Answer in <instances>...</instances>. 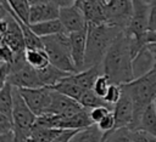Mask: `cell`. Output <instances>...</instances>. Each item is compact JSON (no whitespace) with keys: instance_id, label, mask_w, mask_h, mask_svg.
I'll return each instance as SVG.
<instances>
[{"instance_id":"obj_9","label":"cell","mask_w":156,"mask_h":142,"mask_svg":"<svg viewBox=\"0 0 156 142\" xmlns=\"http://www.w3.org/2000/svg\"><path fill=\"white\" fill-rule=\"evenodd\" d=\"M58 19L61 21L65 30L68 34L69 33H74V32H79V30H82V29L88 27L84 12H83L82 7L77 2L74 5H72V6L60 8Z\"/></svg>"},{"instance_id":"obj_20","label":"cell","mask_w":156,"mask_h":142,"mask_svg":"<svg viewBox=\"0 0 156 142\" xmlns=\"http://www.w3.org/2000/svg\"><path fill=\"white\" fill-rule=\"evenodd\" d=\"M29 27L39 38H45V36H50V35L66 32L58 18L52 19V21L41 22V23H33V24H29Z\"/></svg>"},{"instance_id":"obj_30","label":"cell","mask_w":156,"mask_h":142,"mask_svg":"<svg viewBox=\"0 0 156 142\" xmlns=\"http://www.w3.org/2000/svg\"><path fill=\"white\" fill-rule=\"evenodd\" d=\"M96 125H98V127L100 129V131L104 134V136L107 135V134H110V132H112V131L116 129V120H115L113 113L111 112L110 114H107V115H106L100 123H98Z\"/></svg>"},{"instance_id":"obj_15","label":"cell","mask_w":156,"mask_h":142,"mask_svg":"<svg viewBox=\"0 0 156 142\" xmlns=\"http://www.w3.org/2000/svg\"><path fill=\"white\" fill-rule=\"evenodd\" d=\"M88 24L106 23V4L100 0H77Z\"/></svg>"},{"instance_id":"obj_29","label":"cell","mask_w":156,"mask_h":142,"mask_svg":"<svg viewBox=\"0 0 156 142\" xmlns=\"http://www.w3.org/2000/svg\"><path fill=\"white\" fill-rule=\"evenodd\" d=\"M110 85H111L110 79H108L105 74H101V75L98 76L96 81L94 83L93 91H94L99 97H102V98H104L105 95H106V92H107V90H108V87H110Z\"/></svg>"},{"instance_id":"obj_3","label":"cell","mask_w":156,"mask_h":142,"mask_svg":"<svg viewBox=\"0 0 156 142\" xmlns=\"http://www.w3.org/2000/svg\"><path fill=\"white\" fill-rule=\"evenodd\" d=\"M122 87L132 97L134 103V120L129 129L136 130L141 114L150 104H152L156 97V64L149 74L134 79L133 81L122 85Z\"/></svg>"},{"instance_id":"obj_2","label":"cell","mask_w":156,"mask_h":142,"mask_svg":"<svg viewBox=\"0 0 156 142\" xmlns=\"http://www.w3.org/2000/svg\"><path fill=\"white\" fill-rule=\"evenodd\" d=\"M123 32L108 23L88 24V40L84 69L100 66L117 35Z\"/></svg>"},{"instance_id":"obj_28","label":"cell","mask_w":156,"mask_h":142,"mask_svg":"<svg viewBox=\"0 0 156 142\" xmlns=\"http://www.w3.org/2000/svg\"><path fill=\"white\" fill-rule=\"evenodd\" d=\"M122 95H123V87H122V85L111 84L110 87H108V90H107V92H106V95H105V97H104V100H105V102L108 106H111L113 108L115 104L121 100Z\"/></svg>"},{"instance_id":"obj_26","label":"cell","mask_w":156,"mask_h":142,"mask_svg":"<svg viewBox=\"0 0 156 142\" xmlns=\"http://www.w3.org/2000/svg\"><path fill=\"white\" fill-rule=\"evenodd\" d=\"M79 103L82 104V107L84 109H88V110H90L93 108H96V107H107V108L113 110V108L111 106H108L102 97H99L93 90H87L84 92V95L82 96Z\"/></svg>"},{"instance_id":"obj_7","label":"cell","mask_w":156,"mask_h":142,"mask_svg":"<svg viewBox=\"0 0 156 142\" xmlns=\"http://www.w3.org/2000/svg\"><path fill=\"white\" fill-rule=\"evenodd\" d=\"M23 100L37 117H41L48 113L51 103V89L50 87H35V89H18Z\"/></svg>"},{"instance_id":"obj_5","label":"cell","mask_w":156,"mask_h":142,"mask_svg":"<svg viewBox=\"0 0 156 142\" xmlns=\"http://www.w3.org/2000/svg\"><path fill=\"white\" fill-rule=\"evenodd\" d=\"M13 134L17 142H26L32 134V129L37 123L38 117L32 112L23 100L20 90L13 89Z\"/></svg>"},{"instance_id":"obj_8","label":"cell","mask_w":156,"mask_h":142,"mask_svg":"<svg viewBox=\"0 0 156 142\" xmlns=\"http://www.w3.org/2000/svg\"><path fill=\"white\" fill-rule=\"evenodd\" d=\"M7 83H10L13 87H17V89L44 87L40 81L38 70L30 67L28 63L17 68H12L9 75Z\"/></svg>"},{"instance_id":"obj_41","label":"cell","mask_w":156,"mask_h":142,"mask_svg":"<svg viewBox=\"0 0 156 142\" xmlns=\"http://www.w3.org/2000/svg\"><path fill=\"white\" fill-rule=\"evenodd\" d=\"M144 1H145V2H147V4H150V2L152 1V0H144Z\"/></svg>"},{"instance_id":"obj_43","label":"cell","mask_w":156,"mask_h":142,"mask_svg":"<svg viewBox=\"0 0 156 142\" xmlns=\"http://www.w3.org/2000/svg\"><path fill=\"white\" fill-rule=\"evenodd\" d=\"M29 1H30V2H32V1H34V0H29Z\"/></svg>"},{"instance_id":"obj_23","label":"cell","mask_w":156,"mask_h":142,"mask_svg":"<svg viewBox=\"0 0 156 142\" xmlns=\"http://www.w3.org/2000/svg\"><path fill=\"white\" fill-rule=\"evenodd\" d=\"M136 130L145 131L146 134L156 137V113L152 104H150L141 114Z\"/></svg>"},{"instance_id":"obj_21","label":"cell","mask_w":156,"mask_h":142,"mask_svg":"<svg viewBox=\"0 0 156 142\" xmlns=\"http://www.w3.org/2000/svg\"><path fill=\"white\" fill-rule=\"evenodd\" d=\"M26 61L30 67L37 70H41L50 64L49 56L44 49H27Z\"/></svg>"},{"instance_id":"obj_12","label":"cell","mask_w":156,"mask_h":142,"mask_svg":"<svg viewBox=\"0 0 156 142\" xmlns=\"http://www.w3.org/2000/svg\"><path fill=\"white\" fill-rule=\"evenodd\" d=\"M71 40V56L77 72L84 70L85 52H87V40H88V27L74 33H69Z\"/></svg>"},{"instance_id":"obj_10","label":"cell","mask_w":156,"mask_h":142,"mask_svg":"<svg viewBox=\"0 0 156 142\" xmlns=\"http://www.w3.org/2000/svg\"><path fill=\"white\" fill-rule=\"evenodd\" d=\"M84 109L79 102L62 95L55 90H51V103L46 114H56L61 117H71Z\"/></svg>"},{"instance_id":"obj_11","label":"cell","mask_w":156,"mask_h":142,"mask_svg":"<svg viewBox=\"0 0 156 142\" xmlns=\"http://www.w3.org/2000/svg\"><path fill=\"white\" fill-rule=\"evenodd\" d=\"M112 113L116 120V129L132 126L133 120H134V103H133L132 97L124 90H123V95L121 100L115 104Z\"/></svg>"},{"instance_id":"obj_34","label":"cell","mask_w":156,"mask_h":142,"mask_svg":"<svg viewBox=\"0 0 156 142\" xmlns=\"http://www.w3.org/2000/svg\"><path fill=\"white\" fill-rule=\"evenodd\" d=\"M149 6V30H156V0H152Z\"/></svg>"},{"instance_id":"obj_22","label":"cell","mask_w":156,"mask_h":142,"mask_svg":"<svg viewBox=\"0 0 156 142\" xmlns=\"http://www.w3.org/2000/svg\"><path fill=\"white\" fill-rule=\"evenodd\" d=\"M104 134L100 131L98 125H91L87 129L78 130L69 142H102Z\"/></svg>"},{"instance_id":"obj_4","label":"cell","mask_w":156,"mask_h":142,"mask_svg":"<svg viewBox=\"0 0 156 142\" xmlns=\"http://www.w3.org/2000/svg\"><path fill=\"white\" fill-rule=\"evenodd\" d=\"M44 50L46 51L50 63L66 73H77V68L71 56V40L67 32L41 38Z\"/></svg>"},{"instance_id":"obj_18","label":"cell","mask_w":156,"mask_h":142,"mask_svg":"<svg viewBox=\"0 0 156 142\" xmlns=\"http://www.w3.org/2000/svg\"><path fill=\"white\" fill-rule=\"evenodd\" d=\"M13 86L10 83H5L0 86V117H5L13 120Z\"/></svg>"},{"instance_id":"obj_27","label":"cell","mask_w":156,"mask_h":142,"mask_svg":"<svg viewBox=\"0 0 156 142\" xmlns=\"http://www.w3.org/2000/svg\"><path fill=\"white\" fill-rule=\"evenodd\" d=\"M102 142H134L133 130L129 127L116 129L112 132L105 135Z\"/></svg>"},{"instance_id":"obj_31","label":"cell","mask_w":156,"mask_h":142,"mask_svg":"<svg viewBox=\"0 0 156 142\" xmlns=\"http://www.w3.org/2000/svg\"><path fill=\"white\" fill-rule=\"evenodd\" d=\"M111 112H112V109H110L107 107H96V108H93V109L89 110V115H90V119H91L93 124L96 125Z\"/></svg>"},{"instance_id":"obj_24","label":"cell","mask_w":156,"mask_h":142,"mask_svg":"<svg viewBox=\"0 0 156 142\" xmlns=\"http://www.w3.org/2000/svg\"><path fill=\"white\" fill-rule=\"evenodd\" d=\"M62 130L58 129H51V127H46L43 126L38 123H35V125L32 129V134L30 137L34 138L38 142H52L61 132Z\"/></svg>"},{"instance_id":"obj_42","label":"cell","mask_w":156,"mask_h":142,"mask_svg":"<svg viewBox=\"0 0 156 142\" xmlns=\"http://www.w3.org/2000/svg\"><path fill=\"white\" fill-rule=\"evenodd\" d=\"M150 49H151V47H150ZM151 50H152V49H151ZM152 51H154V53H155V57H156V50H152Z\"/></svg>"},{"instance_id":"obj_39","label":"cell","mask_w":156,"mask_h":142,"mask_svg":"<svg viewBox=\"0 0 156 142\" xmlns=\"http://www.w3.org/2000/svg\"><path fill=\"white\" fill-rule=\"evenodd\" d=\"M152 106H154V109H155V113H156V97H155V100L152 102Z\"/></svg>"},{"instance_id":"obj_6","label":"cell","mask_w":156,"mask_h":142,"mask_svg":"<svg viewBox=\"0 0 156 142\" xmlns=\"http://www.w3.org/2000/svg\"><path fill=\"white\" fill-rule=\"evenodd\" d=\"M133 16V0H108L106 4V23L126 30Z\"/></svg>"},{"instance_id":"obj_40","label":"cell","mask_w":156,"mask_h":142,"mask_svg":"<svg viewBox=\"0 0 156 142\" xmlns=\"http://www.w3.org/2000/svg\"><path fill=\"white\" fill-rule=\"evenodd\" d=\"M26 142H38V141H35L34 138H32V137H29V138H28V140H27Z\"/></svg>"},{"instance_id":"obj_16","label":"cell","mask_w":156,"mask_h":142,"mask_svg":"<svg viewBox=\"0 0 156 142\" xmlns=\"http://www.w3.org/2000/svg\"><path fill=\"white\" fill-rule=\"evenodd\" d=\"M101 74H104V72H102V66L100 64V66L87 68L82 72L73 73V74H71V76L76 84H78L82 89H84L87 91V90H93L94 83L96 81L98 76Z\"/></svg>"},{"instance_id":"obj_35","label":"cell","mask_w":156,"mask_h":142,"mask_svg":"<svg viewBox=\"0 0 156 142\" xmlns=\"http://www.w3.org/2000/svg\"><path fill=\"white\" fill-rule=\"evenodd\" d=\"M78 130H62L60 132V135L52 141V142H69L71 138L73 137V135L77 132Z\"/></svg>"},{"instance_id":"obj_38","label":"cell","mask_w":156,"mask_h":142,"mask_svg":"<svg viewBox=\"0 0 156 142\" xmlns=\"http://www.w3.org/2000/svg\"><path fill=\"white\" fill-rule=\"evenodd\" d=\"M0 142H17L16 138H15V134H13V131L0 134Z\"/></svg>"},{"instance_id":"obj_17","label":"cell","mask_w":156,"mask_h":142,"mask_svg":"<svg viewBox=\"0 0 156 142\" xmlns=\"http://www.w3.org/2000/svg\"><path fill=\"white\" fill-rule=\"evenodd\" d=\"M50 89H51V90H55V91H57V92H60V93H62V95H66V96H68L69 98L76 100L77 102L80 101L82 96H83L84 92H85L84 89H82L78 84L74 83V80L72 79L71 74H69L68 76H66L65 79H62V80H61L58 84H56L55 86L50 87Z\"/></svg>"},{"instance_id":"obj_32","label":"cell","mask_w":156,"mask_h":142,"mask_svg":"<svg viewBox=\"0 0 156 142\" xmlns=\"http://www.w3.org/2000/svg\"><path fill=\"white\" fill-rule=\"evenodd\" d=\"M0 57H1V62H6V63H12L13 58H15V52L4 42H0Z\"/></svg>"},{"instance_id":"obj_13","label":"cell","mask_w":156,"mask_h":142,"mask_svg":"<svg viewBox=\"0 0 156 142\" xmlns=\"http://www.w3.org/2000/svg\"><path fill=\"white\" fill-rule=\"evenodd\" d=\"M58 16H60V8L50 2L43 0H34L30 2L29 24L57 19Z\"/></svg>"},{"instance_id":"obj_25","label":"cell","mask_w":156,"mask_h":142,"mask_svg":"<svg viewBox=\"0 0 156 142\" xmlns=\"http://www.w3.org/2000/svg\"><path fill=\"white\" fill-rule=\"evenodd\" d=\"M7 7L24 23L29 24V11L30 1L29 0H4Z\"/></svg>"},{"instance_id":"obj_19","label":"cell","mask_w":156,"mask_h":142,"mask_svg":"<svg viewBox=\"0 0 156 142\" xmlns=\"http://www.w3.org/2000/svg\"><path fill=\"white\" fill-rule=\"evenodd\" d=\"M38 74H39V78H40V81H41L43 86L52 87L56 84H58L62 79L68 76L71 73H66L63 70H60L58 68H56L55 66H52L50 63L46 68H44L41 70H38Z\"/></svg>"},{"instance_id":"obj_1","label":"cell","mask_w":156,"mask_h":142,"mask_svg":"<svg viewBox=\"0 0 156 142\" xmlns=\"http://www.w3.org/2000/svg\"><path fill=\"white\" fill-rule=\"evenodd\" d=\"M133 55L130 44L126 32H121L111 47L108 49L101 66L104 74L110 79L111 84L124 85L134 80L133 74Z\"/></svg>"},{"instance_id":"obj_36","label":"cell","mask_w":156,"mask_h":142,"mask_svg":"<svg viewBox=\"0 0 156 142\" xmlns=\"http://www.w3.org/2000/svg\"><path fill=\"white\" fill-rule=\"evenodd\" d=\"M43 1H46V2H50L55 6H57L58 8H63V7H68V6H72L77 2V0H43Z\"/></svg>"},{"instance_id":"obj_37","label":"cell","mask_w":156,"mask_h":142,"mask_svg":"<svg viewBox=\"0 0 156 142\" xmlns=\"http://www.w3.org/2000/svg\"><path fill=\"white\" fill-rule=\"evenodd\" d=\"M145 44L151 47L152 50H156V30H149L146 34Z\"/></svg>"},{"instance_id":"obj_14","label":"cell","mask_w":156,"mask_h":142,"mask_svg":"<svg viewBox=\"0 0 156 142\" xmlns=\"http://www.w3.org/2000/svg\"><path fill=\"white\" fill-rule=\"evenodd\" d=\"M132 64H133L134 79H138V78H141V76L149 74L156 64V57H155L154 51L147 45H145L133 57Z\"/></svg>"},{"instance_id":"obj_33","label":"cell","mask_w":156,"mask_h":142,"mask_svg":"<svg viewBox=\"0 0 156 142\" xmlns=\"http://www.w3.org/2000/svg\"><path fill=\"white\" fill-rule=\"evenodd\" d=\"M133 140L134 142H156V137L146 134L141 130H133Z\"/></svg>"}]
</instances>
